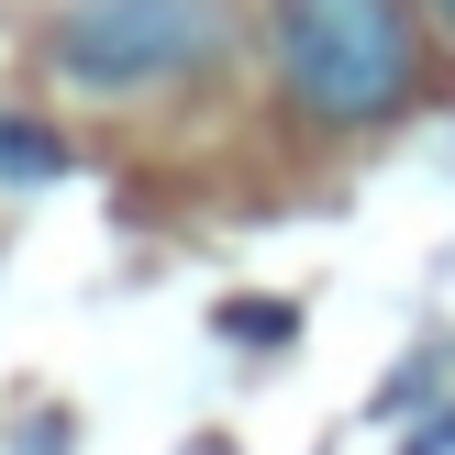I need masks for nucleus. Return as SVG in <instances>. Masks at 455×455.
I'll return each mask as SVG.
<instances>
[{"instance_id": "f257e3e1", "label": "nucleus", "mask_w": 455, "mask_h": 455, "mask_svg": "<svg viewBox=\"0 0 455 455\" xmlns=\"http://www.w3.org/2000/svg\"><path fill=\"white\" fill-rule=\"evenodd\" d=\"M267 44L311 123H389L422 89V34L400 0H267Z\"/></svg>"}, {"instance_id": "f03ea898", "label": "nucleus", "mask_w": 455, "mask_h": 455, "mask_svg": "<svg viewBox=\"0 0 455 455\" xmlns=\"http://www.w3.org/2000/svg\"><path fill=\"white\" fill-rule=\"evenodd\" d=\"M212 56H222V0H67L56 22V78L89 100L200 78Z\"/></svg>"}, {"instance_id": "7ed1b4c3", "label": "nucleus", "mask_w": 455, "mask_h": 455, "mask_svg": "<svg viewBox=\"0 0 455 455\" xmlns=\"http://www.w3.org/2000/svg\"><path fill=\"white\" fill-rule=\"evenodd\" d=\"M0 178H22V189H34V178H67V145H56V133H34V123H12V111H0Z\"/></svg>"}, {"instance_id": "20e7f679", "label": "nucleus", "mask_w": 455, "mask_h": 455, "mask_svg": "<svg viewBox=\"0 0 455 455\" xmlns=\"http://www.w3.org/2000/svg\"><path fill=\"white\" fill-rule=\"evenodd\" d=\"M222 333H234V345H289V333H300V311H278V300H234V311H222Z\"/></svg>"}, {"instance_id": "39448f33", "label": "nucleus", "mask_w": 455, "mask_h": 455, "mask_svg": "<svg viewBox=\"0 0 455 455\" xmlns=\"http://www.w3.org/2000/svg\"><path fill=\"white\" fill-rule=\"evenodd\" d=\"M400 455H455V411H444V422H411V444H400Z\"/></svg>"}, {"instance_id": "423d86ee", "label": "nucleus", "mask_w": 455, "mask_h": 455, "mask_svg": "<svg viewBox=\"0 0 455 455\" xmlns=\"http://www.w3.org/2000/svg\"><path fill=\"white\" fill-rule=\"evenodd\" d=\"M434 22H444V34H455V0H434Z\"/></svg>"}]
</instances>
